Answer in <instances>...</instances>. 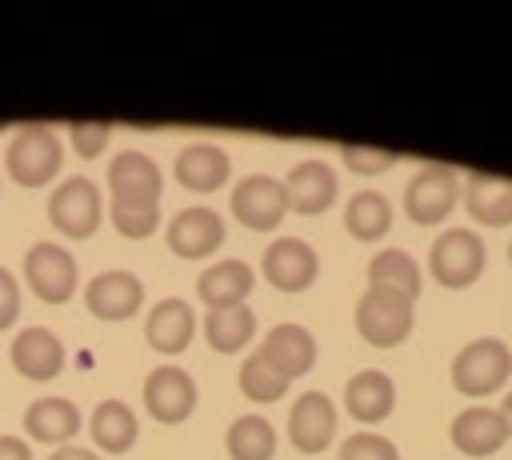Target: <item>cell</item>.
<instances>
[{"label": "cell", "mask_w": 512, "mask_h": 460, "mask_svg": "<svg viewBox=\"0 0 512 460\" xmlns=\"http://www.w3.org/2000/svg\"><path fill=\"white\" fill-rule=\"evenodd\" d=\"M508 376H512V348L500 336L468 340L452 356V388L472 396V400L500 392L508 384Z\"/></svg>", "instance_id": "obj_1"}, {"label": "cell", "mask_w": 512, "mask_h": 460, "mask_svg": "<svg viewBox=\"0 0 512 460\" xmlns=\"http://www.w3.org/2000/svg\"><path fill=\"white\" fill-rule=\"evenodd\" d=\"M60 164H64V144L44 124H24L4 148V168L20 188H44L48 180H56Z\"/></svg>", "instance_id": "obj_2"}, {"label": "cell", "mask_w": 512, "mask_h": 460, "mask_svg": "<svg viewBox=\"0 0 512 460\" xmlns=\"http://www.w3.org/2000/svg\"><path fill=\"white\" fill-rule=\"evenodd\" d=\"M412 308L416 300L396 292V288H376L368 284L356 300V332L372 348H396L412 332Z\"/></svg>", "instance_id": "obj_3"}, {"label": "cell", "mask_w": 512, "mask_h": 460, "mask_svg": "<svg viewBox=\"0 0 512 460\" xmlns=\"http://www.w3.org/2000/svg\"><path fill=\"white\" fill-rule=\"evenodd\" d=\"M460 196H464V184H460V172L456 168H448V164H424L404 184V216L412 224H420V228L444 224Z\"/></svg>", "instance_id": "obj_4"}, {"label": "cell", "mask_w": 512, "mask_h": 460, "mask_svg": "<svg viewBox=\"0 0 512 460\" xmlns=\"http://www.w3.org/2000/svg\"><path fill=\"white\" fill-rule=\"evenodd\" d=\"M488 248L472 228H444L428 248V268L444 288H468L480 280Z\"/></svg>", "instance_id": "obj_5"}, {"label": "cell", "mask_w": 512, "mask_h": 460, "mask_svg": "<svg viewBox=\"0 0 512 460\" xmlns=\"http://www.w3.org/2000/svg\"><path fill=\"white\" fill-rule=\"evenodd\" d=\"M24 284L32 288L36 300L44 304H68L80 288V268H76V256L64 248V244H52V240H36L28 252H24Z\"/></svg>", "instance_id": "obj_6"}, {"label": "cell", "mask_w": 512, "mask_h": 460, "mask_svg": "<svg viewBox=\"0 0 512 460\" xmlns=\"http://www.w3.org/2000/svg\"><path fill=\"white\" fill-rule=\"evenodd\" d=\"M48 220L68 240H88L104 220V196L88 176H68L48 196Z\"/></svg>", "instance_id": "obj_7"}, {"label": "cell", "mask_w": 512, "mask_h": 460, "mask_svg": "<svg viewBox=\"0 0 512 460\" xmlns=\"http://www.w3.org/2000/svg\"><path fill=\"white\" fill-rule=\"evenodd\" d=\"M108 192L112 204H128V208H160L164 196V172L148 152L124 148L112 156L108 164Z\"/></svg>", "instance_id": "obj_8"}, {"label": "cell", "mask_w": 512, "mask_h": 460, "mask_svg": "<svg viewBox=\"0 0 512 460\" xmlns=\"http://www.w3.org/2000/svg\"><path fill=\"white\" fill-rule=\"evenodd\" d=\"M228 208L236 216V224H244L248 232H272L284 212H288V196H284V180L268 176V172H252L244 180H236Z\"/></svg>", "instance_id": "obj_9"}, {"label": "cell", "mask_w": 512, "mask_h": 460, "mask_svg": "<svg viewBox=\"0 0 512 460\" xmlns=\"http://www.w3.org/2000/svg\"><path fill=\"white\" fill-rule=\"evenodd\" d=\"M260 276L280 292H304L320 276V256L300 236H276L260 256Z\"/></svg>", "instance_id": "obj_10"}, {"label": "cell", "mask_w": 512, "mask_h": 460, "mask_svg": "<svg viewBox=\"0 0 512 460\" xmlns=\"http://www.w3.org/2000/svg\"><path fill=\"white\" fill-rule=\"evenodd\" d=\"M196 380L180 364H156L144 376V412L156 424H184L196 408Z\"/></svg>", "instance_id": "obj_11"}, {"label": "cell", "mask_w": 512, "mask_h": 460, "mask_svg": "<svg viewBox=\"0 0 512 460\" xmlns=\"http://www.w3.org/2000/svg\"><path fill=\"white\" fill-rule=\"evenodd\" d=\"M164 240L168 248L180 256V260H204V256H216L220 244H224V216L208 204H192V208H180L168 228H164Z\"/></svg>", "instance_id": "obj_12"}, {"label": "cell", "mask_w": 512, "mask_h": 460, "mask_svg": "<svg viewBox=\"0 0 512 460\" xmlns=\"http://www.w3.org/2000/svg\"><path fill=\"white\" fill-rule=\"evenodd\" d=\"M84 308H88L96 320H132V316L144 308V284H140V276L128 272V268L96 272V276L84 284Z\"/></svg>", "instance_id": "obj_13"}, {"label": "cell", "mask_w": 512, "mask_h": 460, "mask_svg": "<svg viewBox=\"0 0 512 460\" xmlns=\"http://www.w3.org/2000/svg\"><path fill=\"white\" fill-rule=\"evenodd\" d=\"M336 404L328 392H300L288 408V440L300 452H324L336 440Z\"/></svg>", "instance_id": "obj_14"}, {"label": "cell", "mask_w": 512, "mask_h": 460, "mask_svg": "<svg viewBox=\"0 0 512 460\" xmlns=\"http://www.w3.org/2000/svg\"><path fill=\"white\" fill-rule=\"evenodd\" d=\"M8 356H12V368H16L24 380H36V384L56 380V376L64 372V360H68L60 336H56L52 328H40V324L20 328L16 340H12V348H8Z\"/></svg>", "instance_id": "obj_15"}, {"label": "cell", "mask_w": 512, "mask_h": 460, "mask_svg": "<svg viewBox=\"0 0 512 460\" xmlns=\"http://www.w3.org/2000/svg\"><path fill=\"white\" fill-rule=\"evenodd\" d=\"M284 196H288V208L300 212V216H320L336 204L340 196V180L336 172L324 164V160H300L288 168L284 176Z\"/></svg>", "instance_id": "obj_16"}, {"label": "cell", "mask_w": 512, "mask_h": 460, "mask_svg": "<svg viewBox=\"0 0 512 460\" xmlns=\"http://www.w3.org/2000/svg\"><path fill=\"white\" fill-rule=\"evenodd\" d=\"M196 312H192V304L188 300H180V296H164V300H156L152 308H148V316H144V340L152 344V352H160V356H180L188 344H192V336H196Z\"/></svg>", "instance_id": "obj_17"}, {"label": "cell", "mask_w": 512, "mask_h": 460, "mask_svg": "<svg viewBox=\"0 0 512 460\" xmlns=\"http://www.w3.org/2000/svg\"><path fill=\"white\" fill-rule=\"evenodd\" d=\"M256 288V272L248 260H236V256H224L216 264H208L196 280V296L208 312L216 308H240Z\"/></svg>", "instance_id": "obj_18"}, {"label": "cell", "mask_w": 512, "mask_h": 460, "mask_svg": "<svg viewBox=\"0 0 512 460\" xmlns=\"http://www.w3.org/2000/svg\"><path fill=\"white\" fill-rule=\"evenodd\" d=\"M256 352H260L284 380H296V376L312 372V364H316V336H312L304 324H292V320H288V324L268 328Z\"/></svg>", "instance_id": "obj_19"}, {"label": "cell", "mask_w": 512, "mask_h": 460, "mask_svg": "<svg viewBox=\"0 0 512 460\" xmlns=\"http://www.w3.org/2000/svg\"><path fill=\"white\" fill-rule=\"evenodd\" d=\"M176 184L188 188V192H220L232 176V160L224 148L208 144V140H196V144H184L176 152Z\"/></svg>", "instance_id": "obj_20"}, {"label": "cell", "mask_w": 512, "mask_h": 460, "mask_svg": "<svg viewBox=\"0 0 512 460\" xmlns=\"http://www.w3.org/2000/svg\"><path fill=\"white\" fill-rule=\"evenodd\" d=\"M452 444L464 452V456H492L504 448L508 440V424L500 416V408H488V404H472L464 412L452 416V428H448Z\"/></svg>", "instance_id": "obj_21"}, {"label": "cell", "mask_w": 512, "mask_h": 460, "mask_svg": "<svg viewBox=\"0 0 512 460\" xmlns=\"http://www.w3.org/2000/svg\"><path fill=\"white\" fill-rule=\"evenodd\" d=\"M24 432L36 444H72V436L80 432V408L68 396H36L24 408Z\"/></svg>", "instance_id": "obj_22"}, {"label": "cell", "mask_w": 512, "mask_h": 460, "mask_svg": "<svg viewBox=\"0 0 512 460\" xmlns=\"http://www.w3.org/2000/svg\"><path fill=\"white\" fill-rule=\"evenodd\" d=\"M344 408L360 424H380L396 408V384L380 368H364L344 384Z\"/></svg>", "instance_id": "obj_23"}, {"label": "cell", "mask_w": 512, "mask_h": 460, "mask_svg": "<svg viewBox=\"0 0 512 460\" xmlns=\"http://www.w3.org/2000/svg\"><path fill=\"white\" fill-rule=\"evenodd\" d=\"M464 208H468L472 224L508 228L512 224V180L468 172L464 176Z\"/></svg>", "instance_id": "obj_24"}, {"label": "cell", "mask_w": 512, "mask_h": 460, "mask_svg": "<svg viewBox=\"0 0 512 460\" xmlns=\"http://www.w3.org/2000/svg\"><path fill=\"white\" fill-rule=\"evenodd\" d=\"M88 436H92V444H96L100 452L120 456V452H128V448L136 444L140 420H136L132 404H124V400L112 396V400H100V404L92 408V416H88Z\"/></svg>", "instance_id": "obj_25"}, {"label": "cell", "mask_w": 512, "mask_h": 460, "mask_svg": "<svg viewBox=\"0 0 512 460\" xmlns=\"http://www.w3.org/2000/svg\"><path fill=\"white\" fill-rule=\"evenodd\" d=\"M200 328H204V340H208L212 352L232 356V352H240V348L252 344V336H256V312L248 304H240V308H216V312H204Z\"/></svg>", "instance_id": "obj_26"}, {"label": "cell", "mask_w": 512, "mask_h": 460, "mask_svg": "<svg viewBox=\"0 0 512 460\" xmlns=\"http://www.w3.org/2000/svg\"><path fill=\"white\" fill-rule=\"evenodd\" d=\"M344 228H348L352 240H364V244L384 240L388 228H392V204H388V196L376 192V188L352 192V200L344 204Z\"/></svg>", "instance_id": "obj_27"}, {"label": "cell", "mask_w": 512, "mask_h": 460, "mask_svg": "<svg viewBox=\"0 0 512 460\" xmlns=\"http://www.w3.org/2000/svg\"><path fill=\"white\" fill-rule=\"evenodd\" d=\"M228 460H272L276 456V428L264 416H236L224 436Z\"/></svg>", "instance_id": "obj_28"}, {"label": "cell", "mask_w": 512, "mask_h": 460, "mask_svg": "<svg viewBox=\"0 0 512 460\" xmlns=\"http://www.w3.org/2000/svg\"><path fill=\"white\" fill-rule=\"evenodd\" d=\"M368 284L376 288H396L404 296H420V264L416 256H408L404 248H380L368 260Z\"/></svg>", "instance_id": "obj_29"}, {"label": "cell", "mask_w": 512, "mask_h": 460, "mask_svg": "<svg viewBox=\"0 0 512 460\" xmlns=\"http://www.w3.org/2000/svg\"><path fill=\"white\" fill-rule=\"evenodd\" d=\"M288 384H292V380H284L260 352H248V356H244V364H240V392H244L252 404H276V400H284Z\"/></svg>", "instance_id": "obj_30"}, {"label": "cell", "mask_w": 512, "mask_h": 460, "mask_svg": "<svg viewBox=\"0 0 512 460\" xmlns=\"http://www.w3.org/2000/svg\"><path fill=\"white\" fill-rule=\"evenodd\" d=\"M112 228L124 240H148L160 228V208H128V204H112Z\"/></svg>", "instance_id": "obj_31"}, {"label": "cell", "mask_w": 512, "mask_h": 460, "mask_svg": "<svg viewBox=\"0 0 512 460\" xmlns=\"http://www.w3.org/2000/svg\"><path fill=\"white\" fill-rule=\"evenodd\" d=\"M340 460H400V448L380 432H352L340 444Z\"/></svg>", "instance_id": "obj_32"}, {"label": "cell", "mask_w": 512, "mask_h": 460, "mask_svg": "<svg viewBox=\"0 0 512 460\" xmlns=\"http://www.w3.org/2000/svg\"><path fill=\"white\" fill-rule=\"evenodd\" d=\"M340 160L348 172L356 176H376V172H388L400 156L396 152H384V148H364V144H340Z\"/></svg>", "instance_id": "obj_33"}, {"label": "cell", "mask_w": 512, "mask_h": 460, "mask_svg": "<svg viewBox=\"0 0 512 460\" xmlns=\"http://www.w3.org/2000/svg\"><path fill=\"white\" fill-rule=\"evenodd\" d=\"M108 140H112V128H108V124H92V120L68 124V144L76 148L80 160H96V156L108 148Z\"/></svg>", "instance_id": "obj_34"}, {"label": "cell", "mask_w": 512, "mask_h": 460, "mask_svg": "<svg viewBox=\"0 0 512 460\" xmlns=\"http://www.w3.org/2000/svg\"><path fill=\"white\" fill-rule=\"evenodd\" d=\"M20 304H24V296H20V280H16V272H12V268H4V264H0V332L16 324Z\"/></svg>", "instance_id": "obj_35"}, {"label": "cell", "mask_w": 512, "mask_h": 460, "mask_svg": "<svg viewBox=\"0 0 512 460\" xmlns=\"http://www.w3.org/2000/svg\"><path fill=\"white\" fill-rule=\"evenodd\" d=\"M0 460H32V444L12 432H0Z\"/></svg>", "instance_id": "obj_36"}, {"label": "cell", "mask_w": 512, "mask_h": 460, "mask_svg": "<svg viewBox=\"0 0 512 460\" xmlns=\"http://www.w3.org/2000/svg\"><path fill=\"white\" fill-rule=\"evenodd\" d=\"M48 460H100L92 448H76V444H64V448H56Z\"/></svg>", "instance_id": "obj_37"}, {"label": "cell", "mask_w": 512, "mask_h": 460, "mask_svg": "<svg viewBox=\"0 0 512 460\" xmlns=\"http://www.w3.org/2000/svg\"><path fill=\"white\" fill-rule=\"evenodd\" d=\"M500 416H504V424H508V436H512V392L500 400Z\"/></svg>", "instance_id": "obj_38"}, {"label": "cell", "mask_w": 512, "mask_h": 460, "mask_svg": "<svg viewBox=\"0 0 512 460\" xmlns=\"http://www.w3.org/2000/svg\"><path fill=\"white\" fill-rule=\"evenodd\" d=\"M508 264H512V240H508Z\"/></svg>", "instance_id": "obj_39"}, {"label": "cell", "mask_w": 512, "mask_h": 460, "mask_svg": "<svg viewBox=\"0 0 512 460\" xmlns=\"http://www.w3.org/2000/svg\"><path fill=\"white\" fill-rule=\"evenodd\" d=\"M0 132H4V124H0Z\"/></svg>", "instance_id": "obj_40"}]
</instances>
